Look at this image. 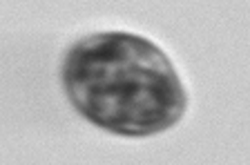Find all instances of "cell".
Masks as SVG:
<instances>
[{"label": "cell", "mask_w": 250, "mask_h": 165, "mask_svg": "<svg viewBox=\"0 0 250 165\" xmlns=\"http://www.w3.org/2000/svg\"><path fill=\"white\" fill-rule=\"evenodd\" d=\"M62 81L87 121L125 136H147L183 116L186 92L166 54L146 38L109 31L69 49Z\"/></svg>", "instance_id": "1"}]
</instances>
